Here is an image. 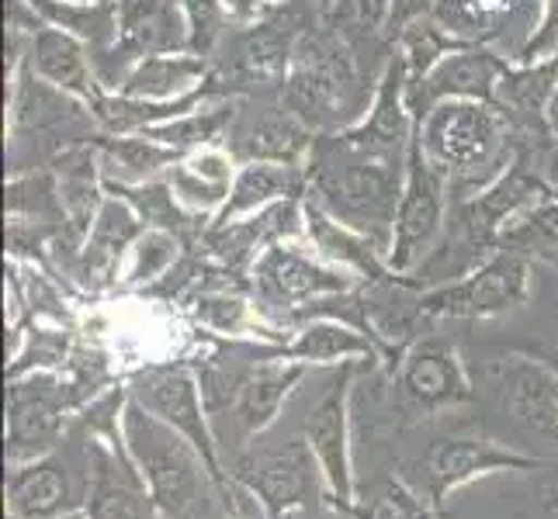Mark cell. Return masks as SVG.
Instances as JSON below:
<instances>
[{
	"instance_id": "6da1fadb",
	"label": "cell",
	"mask_w": 558,
	"mask_h": 519,
	"mask_svg": "<svg viewBox=\"0 0 558 519\" xmlns=\"http://www.w3.org/2000/svg\"><path fill=\"white\" fill-rule=\"evenodd\" d=\"M410 152H378L354 143L348 132H326L316 139L310 170V201L330 211L381 254H389L392 222L407 181Z\"/></svg>"
},
{
	"instance_id": "7a4b0ae2",
	"label": "cell",
	"mask_w": 558,
	"mask_h": 519,
	"mask_svg": "<svg viewBox=\"0 0 558 519\" xmlns=\"http://www.w3.org/2000/svg\"><path fill=\"white\" fill-rule=\"evenodd\" d=\"M416 136L427 157L451 184V201L475 198L517 157L510 114L493 101H437L416 122Z\"/></svg>"
},
{
	"instance_id": "3957f363",
	"label": "cell",
	"mask_w": 558,
	"mask_h": 519,
	"mask_svg": "<svg viewBox=\"0 0 558 519\" xmlns=\"http://www.w3.org/2000/svg\"><path fill=\"white\" fill-rule=\"evenodd\" d=\"M284 104L310 125L316 136L357 125L372 108L375 84H368L357 52L343 42L326 14L302 35L284 76Z\"/></svg>"
},
{
	"instance_id": "277c9868",
	"label": "cell",
	"mask_w": 558,
	"mask_h": 519,
	"mask_svg": "<svg viewBox=\"0 0 558 519\" xmlns=\"http://www.w3.org/2000/svg\"><path fill=\"white\" fill-rule=\"evenodd\" d=\"M125 436L157 503L178 519H195L205 506V478L195 454L174 427L146 412L140 401L125 412Z\"/></svg>"
},
{
	"instance_id": "5b68a950",
	"label": "cell",
	"mask_w": 558,
	"mask_h": 519,
	"mask_svg": "<svg viewBox=\"0 0 558 519\" xmlns=\"http://www.w3.org/2000/svg\"><path fill=\"white\" fill-rule=\"evenodd\" d=\"M448 195L451 184L427 157H423L420 136H413L407 181L392 222V243L385 254V267L396 274H410L434 254L437 239L448 225Z\"/></svg>"
},
{
	"instance_id": "8992f818",
	"label": "cell",
	"mask_w": 558,
	"mask_h": 519,
	"mask_svg": "<svg viewBox=\"0 0 558 519\" xmlns=\"http://www.w3.org/2000/svg\"><path fill=\"white\" fill-rule=\"evenodd\" d=\"M187 17L181 0H119V35L114 46L94 60L105 90H119L122 76L143 55L184 52Z\"/></svg>"
},
{
	"instance_id": "52a82bcc",
	"label": "cell",
	"mask_w": 558,
	"mask_h": 519,
	"mask_svg": "<svg viewBox=\"0 0 558 519\" xmlns=\"http://www.w3.org/2000/svg\"><path fill=\"white\" fill-rule=\"evenodd\" d=\"M326 11H316L313 0H288L281 11L264 17L257 25H246L236 42L233 70L226 81H240L243 87H281L292 55Z\"/></svg>"
},
{
	"instance_id": "ba28073f",
	"label": "cell",
	"mask_w": 558,
	"mask_h": 519,
	"mask_svg": "<svg viewBox=\"0 0 558 519\" xmlns=\"http://www.w3.org/2000/svg\"><path fill=\"white\" fill-rule=\"evenodd\" d=\"M527 287H531V267L524 254L504 246L458 284L434 292L423 301V309L434 316H496L517 309L527 298Z\"/></svg>"
},
{
	"instance_id": "9c48e42d",
	"label": "cell",
	"mask_w": 558,
	"mask_h": 519,
	"mask_svg": "<svg viewBox=\"0 0 558 519\" xmlns=\"http://www.w3.org/2000/svg\"><path fill=\"white\" fill-rule=\"evenodd\" d=\"M513 60L499 55L486 42H469L454 52H448L423 81L410 84V108L416 114V122L427 114L437 101L465 98V101H493L499 84H504L507 70Z\"/></svg>"
},
{
	"instance_id": "30bf717a",
	"label": "cell",
	"mask_w": 558,
	"mask_h": 519,
	"mask_svg": "<svg viewBox=\"0 0 558 519\" xmlns=\"http://www.w3.org/2000/svg\"><path fill=\"white\" fill-rule=\"evenodd\" d=\"M316 132L305 125L288 104H271L257 111L236 114V125L229 132L226 149L236 163H284L305 166L313 157Z\"/></svg>"
},
{
	"instance_id": "8fae6325",
	"label": "cell",
	"mask_w": 558,
	"mask_h": 519,
	"mask_svg": "<svg viewBox=\"0 0 558 519\" xmlns=\"http://www.w3.org/2000/svg\"><path fill=\"white\" fill-rule=\"evenodd\" d=\"M254 287L267 305H281V309H299L305 301H316L323 295L348 292L351 277H343L333 267H323L313 257H305L299 246L271 243L260 249L254 260Z\"/></svg>"
},
{
	"instance_id": "7c38bea8",
	"label": "cell",
	"mask_w": 558,
	"mask_h": 519,
	"mask_svg": "<svg viewBox=\"0 0 558 519\" xmlns=\"http://www.w3.org/2000/svg\"><path fill=\"white\" fill-rule=\"evenodd\" d=\"M25 63L46 84L73 94V98H81L87 104H94L105 94L94 55H87V42L76 38L73 32H63L56 25H38L25 42Z\"/></svg>"
},
{
	"instance_id": "4fadbf2b",
	"label": "cell",
	"mask_w": 558,
	"mask_h": 519,
	"mask_svg": "<svg viewBox=\"0 0 558 519\" xmlns=\"http://www.w3.org/2000/svg\"><path fill=\"white\" fill-rule=\"evenodd\" d=\"M211 81V63L198 52H157L143 55L122 76L119 94L143 101H181Z\"/></svg>"
},
{
	"instance_id": "5bb4252c",
	"label": "cell",
	"mask_w": 558,
	"mask_h": 519,
	"mask_svg": "<svg viewBox=\"0 0 558 519\" xmlns=\"http://www.w3.org/2000/svg\"><path fill=\"white\" fill-rule=\"evenodd\" d=\"M310 195V170L305 166H284V163H240L233 190H229L219 215L211 219V228L229 225L243 215L284 201V198H305Z\"/></svg>"
},
{
	"instance_id": "9a60e30c",
	"label": "cell",
	"mask_w": 558,
	"mask_h": 519,
	"mask_svg": "<svg viewBox=\"0 0 558 519\" xmlns=\"http://www.w3.org/2000/svg\"><path fill=\"white\" fill-rule=\"evenodd\" d=\"M143 233H146V222L140 219V211L125 198L105 195V201L98 208V219H94L90 233H87V243L81 246L84 274L94 277L98 284L111 281Z\"/></svg>"
},
{
	"instance_id": "2e32d148",
	"label": "cell",
	"mask_w": 558,
	"mask_h": 519,
	"mask_svg": "<svg viewBox=\"0 0 558 519\" xmlns=\"http://www.w3.org/2000/svg\"><path fill=\"white\" fill-rule=\"evenodd\" d=\"M132 392H136V401L146 412L163 419L167 427H174L178 433H184L191 440H202V444H205L198 388L184 371L153 368V371L136 378V388H132Z\"/></svg>"
},
{
	"instance_id": "e0dca14e",
	"label": "cell",
	"mask_w": 558,
	"mask_h": 519,
	"mask_svg": "<svg viewBox=\"0 0 558 519\" xmlns=\"http://www.w3.org/2000/svg\"><path fill=\"white\" fill-rule=\"evenodd\" d=\"M98 152H101V181H114V184L157 181L170 166L187 160V152L163 146L149 136H101Z\"/></svg>"
},
{
	"instance_id": "ac0fdd59",
	"label": "cell",
	"mask_w": 558,
	"mask_h": 519,
	"mask_svg": "<svg viewBox=\"0 0 558 519\" xmlns=\"http://www.w3.org/2000/svg\"><path fill=\"white\" fill-rule=\"evenodd\" d=\"M243 101L240 98H211L205 104H198L195 111L181 114L174 122H163V125H153L149 132H140V136H149L163 146H174L181 152H198L208 146H226L229 132L236 125V114H240Z\"/></svg>"
},
{
	"instance_id": "d6986e66",
	"label": "cell",
	"mask_w": 558,
	"mask_h": 519,
	"mask_svg": "<svg viewBox=\"0 0 558 519\" xmlns=\"http://www.w3.org/2000/svg\"><path fill=\"white\" fill-rule=\"evenodd\" d=\"M504 392L510 406L517 409V419L537 436L558 444V378L537 363H513L507 371Z\"/></svg>"
},
{
	"instance_id": "ffe728a7",
	"label": "cell",
	"mask_w": 558,
	"mask_h": 519,
	"mask_svg": "<svg viewBox=\"0 0 558 519\" xmlns=\"http://www.w3.org/2000/svg\"><path fill=\"white\" fill-rule=\"evenodd\" d=\"M555 90H558V52L542 63H527V66L513 63L504 76V84H499L496 104L510 114V122L521 119L531 128H548L545 111L555 98Z\"/></svg>"
},
{
	"instance_id": "44dd1931",
	"label": "cell",
	"mask_w": 558,
	"mask_h": 519,
	"mask_svg": "<svg viewBox=\"0 0 558 519\" xmlns=\"http://www.w3.org/2000/svg\"><path fill=\"white\" fill-rule=\"evenodd\" d=\"M305 233H310L313 246L319 249V257H326L330 263L348 267V271H361L368 277H375L381 271V263H378L381 249L372 239L354 233V228L337 222L330 211H323L310 198H305Z\"/></svg>"
},
{
	"instance_id": "7402d4cb",
	"label": "cell",
	"mask_w": 558,
	"mask_h": 519,
	"mask_svg": "<svg viewBox=\"0 0 558 519\" xmlns=\"http://www.w3.org/2000/svg\"><path fill=\"white\" fill-rule=\"evenodd\" d=\"M389 11H392L389 0H333V4L326 8V22L337 28V35L364 63L368 55L392 52Z\"/></svg>"
},
{
	"instance_id": "603a6c76",
	"label": "cell",
	"mask_w": 558,
	"mask_h": 519,
	"mask_svg": "<svg viewBox=\"0 0 558 519\" xmlns=\"http://www.w3.org/2000/svg\"><path fill=\"white\" fill-rule=\"evenodd\" d=\"M402 384L423 406H440V401L465 395V374H461L454 354H448L445 346H420V350H413L407 371H402Z\"/></svg>"
},
{
	"instance_id": "cb8c5ba5",
	"label": "cell",
	"mask_w": 558,
	"mask_h": 519,
	"mask_svg": "<svg viewBox=\"0 0 558 519\" xmlns=\"http://www.w3.org/2000/svg\"><path fill=\"white\" fill-rule=\"evenodd\" d=\"M302 368L299 363H264V368L250 371L240 381V419L246 422L250 430H260L264 422H271L281 398L288 395V388L299 381Z\"/></svg>"
},
{
	"instance_id": "d4e9b609",
	"label": "cell",
	"mask_w": 558,
	"mask_h": 519,
	"mask_svg": "<svg viewBox=\"0 0 558 519\" xmlns=\"http://www.w3.org/2000/svg\"><path fill=\"white\" fill-rule=\"evenodd\" d=\"M524 0H437L434 17L461 42H486L496 25L510 22Z\"/></svg>"
},
{
	"instance_id": "484cf974",
	"label": "cell",
	"mask_w": 558,
	"mask_h": 519,
	"mask_svg": "<svg viewBox=\"0 0 558 519\" xmlns=\"http://www.w3.org/2000/svg\"><path fill=\"white\" fill-rule=\"evenodd\" d=\"M469 46L461 42V38H454L445 25L437 22V17H420V22L407 25L399 35H396V52L402 55V63H407V76L410 84L423 81L440 60H445L448 52Z\"/></svg>"
},
{
	"instance_id": "4316f807",
	"label": "cell",
	"mask_w": 558,
	"mask_h": 519,
	"mask_svg": "<svg viewBox=\"0 0 558 519\" xmlns=\"http://www.w3.org/2000/svg\"><path fill=\"white\" fill-rule=\"evenodd\" d=\"M250 485H254L264 503L288 506L299 503L305 485H310V465L299 450H281V454H264L250 465Z\"/></svg>"
},
{
	"instance_id": "83f0119b",
	"label": "cell",
	"mask_w": 558,
	"mask_h": 519,
	"mask_svg": "<svg viewBox=\"0 0 558 519\" xmlns=\"http://www.w3.org/2000/svg\"><path fill=\"white\" fill-rule=\"evenodd\" d=\"M63 498H66V478L60 468H52V465L25 471L11 489V506L17 516H25V519L52 516L56 509H60Z\"/></svg>"
},
{
	"instance_id": "f1b7e54d",
	"label": "cell",
	"mask_w": 558,
	"mask_h": 519,
	"mask_svg": "<svg viewBox=\"0 0 558 519\" xmlns=\"http://www.w3.org/2000/svg\"><path fill=\"white\" fill-rule=\"evenodd\" d=\"M310 444L326 465V474L343 485V401L340 392H330L310 416Z\"/></svg>"
},
{
	"instance_id": "f546056e",
	"label": "cell",
	"mask_w": 558,
	"mask_h": 519,
	"mask_svg": "<svg viewBox=\"0 0 558 519\" xmlns=\"http://www.w3.org/2000/svg\"><path fill=\"white\" fill-rule=\"evenodd\" d=\"M292 354L299 360H343V357H364L372 354L368 339H361L354 330L340 322H313L295 339Z\"/></svg>"
},
{
	"instance_id": "4dcf8cb0",
	"label": "cell",
	"mask_w": 558,
	"mask_h": 519,
	"mask_svg": "<svg viewBox=\"0 0 558 519\" xmlns=\"http://www.w3.org/2000/svg\"><path fill=\"white\" fill-rule=\"evenodd\" d=\"M178 233L170 228H157V225H146V233L136 239V246L129 249V271L125 281L129 284H143V281H157L160 274L170 271V263L178 260Z\"/></svg>"
},
{
	"instance_id": "1f68e13d",
	"label": "cell",
	"mask_w": 558,
	"mask_h": 519,
	"mask_svg": "<svg viewBox=\"0 0 558 519\" xmlns=\"http://www.w3.org/2000/svg\"><path fill=\"white\" fill-rule=\"evenodd\" d=\"M167 181H170V187H174L178 201L191 211V215L208 219V222L219 215V208L226 205L229 190H233V184H216V181L202 177L198 170L187 166V160H181L178 166H170Z\"/></svg>"
},
{
	"instance_id": "d6a6232c",
	"label": "cell",
	"mask_w": 558,
	"mask_h": 519,
	"mask_svg": "<svg viewBox=\"0 0 558 519\" xmlns=\"http://www.w3.org/2000/svg\"><path fill=\"white\" fill-rule=\"evenodd\" d=\"M187 17V52H198L211 60V52L222 46L229 32V8L226 0H181Z\"/></svg>"
},
{
	"instance_id": "836d02e7",
	"label": "cell",
	"mask_w": 558,
	"mask_h": 519,
	"mask_svg": "<svg viewBox=\"0 0 558 519\" xmlns=\"http://www.w3.org/2000/svg\"><path fill=\"white\" fill-rule=\"evenodd\" d=\"M531 243L558 246V190H551L548 198L537 201L524 219H517L507 228V236H504L507 249H524ZM504 246H499V249H504Z\"/></svg>"
},
{
	"instance_id": "e575fe53",
	"label": "cell",
	"mask_w": 558,
	"mask_h": 519,
	"mask_svg": "<svg viewBox=\"0 0 558 519\" xmlns=\"http://www.w3.org/2000/svg\"><path fill=\"white\" fill-rule=\"evenodd\" d=\"M90 519H146L140 495L125 482L114 478H98V485L90 492Z\"/></svg>"
},
{
	"instance_id": "d590c367",
	"label": "cell",
	"mask_w": 558,
	"mask_h": 519,
	"mask_svg": "<svg viewBox=\"0 0 558 519\" xmlns=\"http://www.w3.org/2000/svg\"><path fill=\"white\" fill-rule=\"evenodd\" d=\"M493 460H499L496 454H489L486 447H475L469 444V440H451V444H440L434 450V471L440 478H461V474H472L478 468L493 465Z\"/></svg>"
},
{
	"instance_id": "8d00e7d4",
	"label": "cell",
	"mask_w": 558,
	"mask_h": 519,
	"mask_svg": "<svg viewBox=\"0 0 558 519\" xmlns=\"http://www.w3.org/2000/svg\"><path fill=\"white\" fill-rule=\"evenodd\" d=\"M555 52H558V0H542V17H537V25L521 42V49H517L513 63H521V66L542 63Z\"/></svg>"
},
{
	"instance_id": "74e56055",
	"label": "cell",
	"mask_w": 558,
	"mask_h": 519,
	"mask_svg": "<svg viewBox=\"0 0 558 519\" xmlns=\"http://www.w3.org/2000/svg\"><path fill=\"white\" fill-rule=\"evenodd\" d=\"M389 35H392V46H396V35L420 22V17H430L434 8H437V0H389Z\"/></svg>"
},
{
	"instance_id": "f35d334b",
	"label": "cell",
	"mask_w": 558,
	"mask_h": 519,
	"mask_svg": "<svg viewBox=\"0 0 558 519\" xmlns=\"http://www.w3.org/2000/svg\"><path fill=\"white\" fill-rule=\"evenodd\" d=\"M284 4H288V0H226L229 17H233V25H240V28L264 22V17H271Z\"/></svg>"
},
{
	"instance_id": "ab89813d",
	"label": "cell",
	"mask_w": 558,
	"mask_h": 519,
	"mask_svg": "<svg viewBox=\"0 0 558 519\" xmlns=\"http://www.w3.org/2000/svg\"><path fill=\"white\" fill-rule=\"evenodd\" d=\"M368 519H423L407 495H381L368 509Z\"/></svg>"
},
{
	"instance_id": "60d3db41",
	"label": "cell",
	"mask_w": 558,
	"mask_h": 519,
	"mask_svg": "<svg viewBox=\"0 0 558 519\" xmlns=\"http://www.w3.org/2000/svg\"><path fill=\"white\" fill-rule=\"evenodd\" d=\"M545 125H548V132L558 139V90H555V98H551V104H548V111H545Z\"/></svg>"
},
{
	"instance_id": "b9f144b4",
	"label": "cell",
	"mask_w": 558,
	"mask_h": 519,
	"mask_svg": "<svg viewBox=\"0 0 558 519\" xmlns=\"http://www.w3.org/2000/svg\"><path fill=\"white\" fill-rule=\"evenodd\" d=\"M73 4H98V0H73Z\"/></svg>"
},
{
	"instance_id": "7bdbcfd3",
	"label": "cell",
	"mask_w": 558,
	"mask_h": 519,
	"mask_svg": "<svg viewBox=\"0 0 558 519\" xmlns=\"http://www.w3.org/2000/svg\"><path fill=\"white\" fill-rule=\"evenodd\" d=\"M66 519H81V516H66Z\"/></svg>"
}]
</instances>
